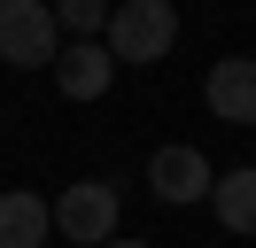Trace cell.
<instances>
[{"instance_id":"277c9868","label":"cell","mask_w":256,"mask_h":248,"mask_svg":"<svg viewBox=\"0 0 256 248\" xmlns=\"http://www.w3.org/2000/svg\"><path fill=\"white\" fill-rule=\"evenodd\" d=\"M210 178L218 170L202 163V148H156L148 155V186H156V202H171V210H186V202H210Z\"/></svg>"},{"instance_id":"52a82bcc","label":"cell","mask_w":256,"mask_h":248,"mask_svg":"<svg viewBox=\"0 0 256 248\" xmlns=\"http://www.w3.org/2000/svg\"><path fill=\"white\" fill-rule=\"evenodd\" d=\"M54 232V202L32 194V186H8L0 194V248H47Z\"/></svg>"},{"instance_id":"3957f363","label":"cell","mask_w":256,"mask_h":248,"mask_svg":"<svg viewBox=\"0 0 256 248\" xmlns=\"http://www.w3.org/2000/svg\"><path fill=\"white\" fill-rule=\"evenodd\" d=\"M54 232L78 240V248L116 240V178H78V186H62V194H54Z\"/></svg>"},{"instance_id":"30bf717a","label":"cell","mask_w":256,"mask_h":248,"mask_svg":"<svg viewBox=\"0 0 256 248\" xmlns=\"http://www.w3.org/2000/svg\"><path fill=\"white\" fill-rule=\"evenodd\" d=\"M101 248H148V240H101Z\"/></svg>"},{"instance_id":"7a4b0ae2","label":"cell","mask_w":256,"mask_h":248,"mask_svg":"<svg viewBox=\"0 0 256 248\" xmlns=\"http://www.w3.org/2000/svg\"><path fill=\"white\" fill-rule=\"evenodd\" d=\"M54 54H62L54 0H0V62H16V70H47Z\"/></svg>"},{"instance_id":"9c48e42d","label":"cell","mask_w":256,"mask_h":248,"mask_svg":"<svg viewBox=\"0 0 256 248\" xmlns=\"http://www.w3.org/2000/svg\"><path fill=\"white\" fill-rule=\"evenodd\" d=\"M54 24H62V39H101L109 31V0H54Z\"/></svg>"},{"instance_id":"8992f818","label":"cell","mask_w":256,"mask_h":248,"mask_svg":"<svg viewBox=\"0 0 256 248\" xmlns=\"http://www.w3.org/2000/svg\"><path fill=\"white\" fill-rule=\"evenodd\" d=\"M116 78V54L101 39H62V54H54V86H62V101H101Z\"/></svg>"},{"instance_id":"6da1fadb","label":"cell","mask_w":256,"mask_h":248,"mask_svg":"<svg viewBox=\"0 0 256 248\" xmlns=\"http://www.w3.org/2000/svg\"><path fill=\"white\" fill-rule=\"evenodd\" d=\"M101 46L116 62H163L178 46V0H116Z\"/></svg>"},{"instance_id":"ba28073f","label":"cell","mask_w":256,"mask_h":248,"mask_svg":"<svg viewBox=\"0 0 256 248\" xmlns=\"http://www.w3.org/2000/svg\"><path fill=\"white\" fill-rule=\"evenodd\" d=\"M210 210L225 232H256V163H233L210 178Z\"/></svg>"},{"instance_id":"5b68a950","label":"cell","mask_w":256,"mask_h":248,"mask_svg":"<svg viewBox=\"0 0 256 248\" xmlns=\"http://www.w3.org/2000/svg\"><path fill=\"white\" fill-rule=\"evenodd\" d=\"M202 101H210V116H218V124H256V54H225V62H210Z\"/></svg>"}]
</instances>
